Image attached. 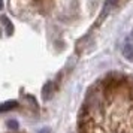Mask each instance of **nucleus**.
I'll return each mask as SVG.
<instances>
[{"mask_svg":"<svg viewBox=\"0 0 133 133\" xmlns=\"http://www.w3.org/2000/svg\"><path fill=\"white\" fill-rule=\"evenodd\" d=\"M117 3H118V0H105L103 8H102V12H100V17H99V23H102L103 19L112 12V9L117 6Z\"/></svg>","mask_w":133,"mask_h":133,"instance_id":"obj_1","label":"nucleus"},{"mask_svg":"<svg viewBox=\"0 0 133 133\" xmlns=\"http://www.w3.org/2000/svg\"><path fill=\"white\" fill-rule=\"evenodd\" d=\"M123 57L127 61H133V43H126L123 48Z\"/></svg>","mask_w":133,"mask_h":133,"instance_id":"obj_2","label":"nucleus"},{"mask_svg":"<svg viewBox=\"0 0 133 133\" xmlns=\"http://www.w3.org/2000/svg\"><path fill=\"white\" fill-rule=\"evenodd\" d=\"M17 106H18V102H17V100H8V102L0 105V112H6V111L15 109Z\"/></svg>","mask_w":133,"mask_h":133,"instance_id":"obj_3","label":"nucleus"},{"mask_svg":"<svg viewBox=\"0 0 133 133\" xmlns=\"http://www.w3.org/2000/svg\"><path fill=\"white\" fill-rule=\"evenodd\" d=\"M52 91H54V87H52V82H48V84L43 87L42 90V94H43V99L46 100V99H51L52 96Z\"/></svg>","mask_w":133,"mask_h":133,"instance_id":"obj_4","label":"nucleus"},{"mask_svg":"<svg viewBox=\"0 0 133 133\" xmlns=\"http://www.w3.org/2000/svg\"><path fill=\"white\" fill-rule=\"evenodd\" d=\"M0 21L3 23V25H5V29H6V33H8V35H12L14 25H12V23L9 21V18H8V17H2V18H0Z\"/></svg>","mask_w":133,"mask_h":133,"instance_id":"obj_5","label":"nucleus"},{"mask_svg":"<svg viewBox=\"0 0 133 133\" xmlns=\"http://www.w3.org/2000/svg\"><path fill=\"white\" fill-rule=\"evenodd\" d=\"M49 132H51V130H49V127H43V129H41L37 133H49Z\"/></svg>","mask_w":133,"mask_h":133,"instance_id":"obj_6","label":"nucleus"},{"mask_svg":"<svg viewBox=\"0 0 133 133\" xmlns=\"http://www.w3.org/2000/svg\"><path fill=\"white\" fill-rule=\"evenodd\" d=\"M3 6H5V2H3V0H0V11L3 9Z\"/></svg>","mask_w":133,"mask_h":133,"instance_id":"obj_7","label":"nucleus"}]
</instances>
